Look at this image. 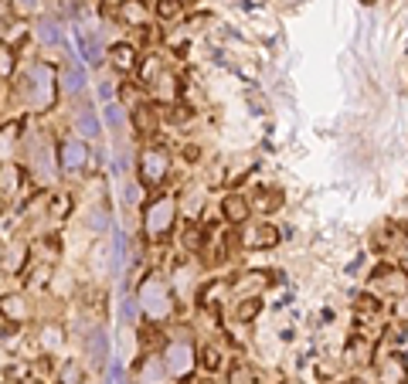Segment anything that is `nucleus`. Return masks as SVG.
I'll list each match as a JSON object with an SVG mask.
<instances>
[{"label": "nucleus", "mask_w": 408, "mask_h": 384, "mask_svg": "<svg viewBox=\"0 0 408 384\" xmlns=\"http://www.w3.org/2000/svg\"><path fill=\"white\" fill-rule=\"evenodd\" d=\"M140 309L150 316V320H163L171 313V289L160 282V279H146L140 286Z\"/></svg>", "instance_id": "obj_1"}, {"label": "nucleus", "mask_w": 408, "mask_h": 384, "mask_svg": "<svg viewBox=\"0 0 408 384\" xmlns=\"http://www.w3.org/2000/svg\"><path fill=\"white\" fill-rule=\"evenodd\" d=\"M28 102L34 109H51L55 106V72L48 65H34L31 82H28Z\"/></svg>", "instance_id": "obj_2"}, {"label": "nucleus", "mask_w": 408, "mask_h": 384, "mask_svg": "<svg viewBox=\"0 0 408 384\" xmlns=\"http://www.w3.org/2000/svg\"><path fill=\"white\" fill-rule=\"evenodd\" d=\"M167 170H171V156L163 154L160 146H150V150L140 154V181L146 187H157L167 177Z\"/></svg>", "instance_id": "obj_3"}, {"label": "nucleus", "mask_w": 408, "mask_h": 384, "mask_svg": "<svg viewBox=\"0 0 408 384\" xmlns=\"http://www.w3.org/2000/svg\"><path fill=\"white\" fill-rule=\"evenodd\" d=\"M173 218H177V204H173V198H157L150 208H146V235H167L173 225Z\"/></svg>", "instance_id": "obj_4"}, {"label": "nucleus", "mask_w": 408, "mask_h": 384, "mask_svg": "<svg viewBox=\"0 0 408 384\" xmlns=\"http://www.w3.org/2000/svg\"><path fill=\"white\" fill-rule=\"evenodd\" d=\"M163 364L171 370V378H188L194 370V351H190L188 340H171L163 347Z\"/></svg>", "instance_id": "obj_5"}, {"label": "nucleus", "mask_w": 408, "mask_h": 384, "mask_svg": "<svg viewBox=\"0 0 408 384\" xmlns=\"http://www.w3.org/2000/svg\"><path fill=\"white\" fill-rule=\"evenodd\" d=\"M85 160H89V150H85L82 139H65L62 146H58V164H62V170H68V174H79V170L85 167Z\"/></svg>", "instance_id": "obj_6"}, {"label": "nucleus", "mask_w": 408, "mask_h": 384, "mask_svg": "<svg viewBox=\"0 0 408 384\" xmlns=\"http://www.w3.org/2000/svg\"><path fill=\"white\" fill-rule=\"evenodd\" d=\"M62 89L68 95H79L82 89H85V68H82L79 62H68L62 72Z\"/></svg>", "instance_id": "obj_7"}, {"label": "nucleus", "mask_w": 408, "mask_h": 384, "mask_svg": "<svg viewBox=\"0 0 408 384\" xmlns=\"http://www.w3.org/2000/svg\"><path fill=\"white\" fill-rule=\"evenodd\" d=\"M75 126H79V133L85 139H95L99 137V129H102L99 119H95V109H89V106H82L79 112H75Z\"/></svg>", "instance_id": "obj_8"}, {"label": "nucleus", "mask_w": 408, "mask_h": 384, "mask_svg": "<svg viewBox=\"0 0 408 384\" xmlns=\"http://www.w3.org/2000/svg\"><path fill=\"white\" fill-rule=\"evenodd\" d=\"M79 51L85 62H92V65L102 62V45H99V38H92L89 31H79Z\"/></svg>", "instance_id": "obj_9"}, {"label": "nucleus", "mask_w": 408, "mask_h": 384, "mask_svg": "<svg viewBox=\"0 0 408 384\" xmlns=\"http://www.w3.org/2000/svg\"><path fill=\"white\" fill-rule=\"evenodd\" d=\"M171 370H167V364L163 361H146L140 370V381L143 384H163V378H167Z\"/></svg>", "instance_id": "obj_10"}, {"label": "nucleus", "mask_w": 408, "mask_h": 384, "mask_svg": "<svg viewBox=\"0 0 408 384\" xmlns=\"http://www.w3.org/2000/svg\"><path fill=\"white\" fill-rule=\"evenodd\" d=\"M89 353H92L95 364H102V361H106V353H109V340H106V334H102L99 326L89 334Z\"/></svg>", "instance_id": "obj_11"}, {"label": "nucleus", "mask_w": 408, "mask_h": 384, "mask_svg": "<svg viewBox=\"0 0 408 384\" xmlns=\"http://www.w3.org/2000/svg\"><path fill=\"white\" fill-rule=\"evenodd\" d=\"M109 55H112V65H116L119 72H129V68L136 65V55H133V48L129 45H116Z\"/></svg>", "instance_id": "obj_12"}, {"label": "nucleus", "mask_w": 408, "mask_h": 384, "mask_svg": "<svg viewBox=\"0 0 408 384\" xmlns=\"http://www.w3.org/2000/svg\"><path fill=\"white\" fill-rule=\"evenodd\" d=\"M38 38H41L48 48H58V45H62V28H58L55 21H41V28H38Z\"/></svg>", "instance_id": "obj_13"}, {"label": "nucleus", "mask_w": 408, "mask_h": 384, "mask_svg": "<svg viewBox=\"0 0 408 384\" xmlns=\"http://www.w3.org/2000/svg\"><path fill=\"white\" fill-rule=\"evenodd\" d=\"M123 255H126V235L116 228V231H112V272H119V265H123Z\"/></svg>", "instance_id": "obj_14"}, {"label": "nucleus", "mask_w": 408, "mask_h": 384, "mask_svg": "<svg viewBox=\"0 0 408 384\" xmlns=\"http://www.w3.org/2000/svg\"><path fill=\"white\" fill-rule=\"evenodd\" d=\"M225 215H228V221H245V218H249V208H245L242 198H228L225 201Z\"/></svg>", "instance_id": "obj_15"}, {"label": "nucleus", "mask_w": 408, "mask_h": 384, "mask_svg": "<svg viewBox=\"0 0 408 384\" xmlns=\"http://www.w3.org/2000/svg\"><path fill=\"white\" fill-rule=\"evenodd\" d=\"M136 303H140V299L123 296V303H119V323H123V326H133V323H136Z\"/></svg>", "instance_id": "obj_16"}, {"label": "nucleus", "mask_w": 408, "mask_h": 384, "mask_svg": "<svg viewBox=\"0 0 408 384\" xmlns=\"http://www.w3.org/2000/svg\"><path fill=\"white\" fill-rule=\"evenodd\" d=\"M123 17L129 21V24H143V21H146V11H143L140 0H129V4L123 7Z\"/></svg>", "instance_id": "obj_17"}, {"label": "nucleus", "mask_w": 408, "mask_h": 384, "mask_svg": "<svg viewBox=\"0 0 408 384\" xmlns=\"http://www.w3.org/2000/svg\"><path fill=\"white\" fill-rule=\"evenodd\" d=\"M106 123H109L112 129H123V112H119L116 102H106Z\"/></svg>", "instance_id": "obj_18"}, {"label": "nucleus", "mask_w": 408, "mask_h": 384, "mask_svg": "<svg viewBox=\"0 0 408 384\" xmlns=\"http://www.w3.org/2000/svg\"><path fill=\"white\" fill-rule=\"evenodd\" d=\"M136 123H140L143 133H146V129L154 126V112H150V106H140V112H136Z\"/></svg>", "instance_id": "obj_19"}, {"label": "nucleus", "mask_w": 408, "mask_h": 384, "mask_svg": "<svg viewBox=\"0 0 408 384\" xmlns=\"http://www.w3.org/2000/svg\"><path fill=\"white\" fill-rule=\"evenodd\" d=\"M402 378H405V374H402V364H388V370H385V384H398L402 381Z\"/></svg>", "instance_id": "obj_20"}, {"label": "nucleus", "mask_w": 408, "mask_h": 384, "mask_svg": "<svg viewBox=\"0 0 408 384\" xmlns=\"http://www.w3.org/2000/svg\"><path fill=\"white\" fill-rule=\"evenodd\" d=\"M106 225H109V221H106V211H92V215H89V228L102 231Z\"/></svg>", "instance_id": "obj_21"}, {"label": "nucleus", "mask_w": 408, "mask_h": 384, "mask_svg": "<svg viewBox=\"0 0 408 384\" xmlns=\"http://www.w3.org/2000/svg\"><path fill=\"white\" fill-rule=\"evenodd\" d=\"M79 378H82V370L75 368V364H72V368H68V370H65V374H62V384H82Z\"/></svg>", "instance_id": "obj_22"}, {"label": "nucleus", "mask_w": 408, "mask_h": 384, "mask_svg": "<svg viewBox=\"0 0 408 384\" xmlns=\"http://www.w3.org/2000/svg\"><path fill=\"white\" fill-rule=\"evenodd\" d=\"M0 72H4V78H11V48H4V55H0Z\"/></svg>", "instance_id": "obj_23"}, {"label": "nucleus", "mask_w": 408, "mask_h": 384, "mask_svg": "<svg viewBox=\"0 0 408 384\" xmlns=\"http://www.w3.org/2000/svg\"><path fill=\"white\" fill-rule=\"evenodd\" d=\"M160 14L173 17V14H177V4H173V0H163V4H160Z\"/></svg>", "instance_id": "obj_24"}, {"label": "nucleus", "mask_w": 408, "mask_h": 384, "mask_svg": "<svg viewBox=\"0 0 408 384\" xmlns=\"http://www.w3.org/2000/svg\"><path fill=\"white\" fill-rule=\"evenodd\" d=\"M126 201H129V204H136V201H140V187H136V184L126 187Z\"/></svg>", "instance_id": "obj_25"}, {"label": "nucleus", "mask_w": 408, "mask_h": 384, "mask_svg": "<svg viewBox=\"0 0 408 384\" xmlns=\"http://www.w3.org/2000/svg\"><path fill=\"white\" fill-rule=\"evenodd\" d=\"M99 95H102L106 102H109V99H112V85H109V82H102V85H99Z\"/></svg>", "instance_id": "obj_26"}, {"label": "nucleus", "mask_w": 408, "mask_h": 384, "mask_svg": "<svg viewBox=\"0 0 408 384\" xmlns=\"http://www.w3.org/2000/svg\"><path fill=\"white\" fill-rule=\"evenodd\" d=\"M204 384H211V381H204Z\"/></svg>", "instance_id": "obj_27"}]
</instances>
